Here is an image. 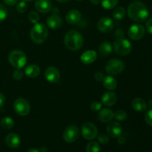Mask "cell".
Instances as JSON below:
<instances>
[{
	"mask_svg": "<svg viewBox=\"0 0 152 152\" xmlns=\"http://www.w3.org/2000/svg\"><path fill=\"white\" fill-rule=\"evenodd\" d=\"M129 18L136 22H142L148 17L149 12L146 6L142 2L135 1L128 7Z\"/></svg>",
	"mask_w": 152,
	"mask_h": 152,
	"instance_id": "obj_1",
	"label": "cell"
},
{
	"mask_svg": "<svg viewBox=\"0 0 152 152\" xmlns=\"http://www.w3.org/2000/svg\"><path fill=\"white\" fill-rule=\"evenodd\" d=\"M64 42L69 50L75 51L82 48L84 42L83 37L80 32L75 30L70 31L65 34Z\"/></svg>",
	"mask_w": 152,
	"mask_h": 152,
	"instance_id": "obj_2",
	"label": "cell"
},
{
	"mask_svg": "<svg viewBox=\"0 0 152 152\" xmlns=\"http://www.w3.org/2000/svg\"><path fill=\"white\" fill-rule=\"evenodd\" d=\"M31 39L36 44H42L47 39L48 30L47 27L42 23H36L33 26L30 33Z\"/></svg>",
	"mask_w": 152,
	"mask_h": 152,
	"instance_id": "obj_3",
	"label": "cell"
},
{
	"mask_svg": "<svg viewBox=\"0 0 152 152\" xmlns=\"http://www.w3.org/2000/svg\"><path fill=\"white\" fill-rule=\"evenodd\" d=\"M27 56L23 51L14 50L8 55V61L10 65L16 68H22L27 63Z\"/></svg>",
	"mask_w": 152,
	"mask_h": 152,
	"instance_id": "obj_4",
	"label": "cell"
},
{
	"mask_svg": "<svg viewBox=\"0 0 152 152\" xmlns=\"http://www.w3.org/2000/svg\"><path fill=\"white\" fill-rule=\"evenodd\" d=\"M114 49L116 53L120 56H126L132 52V45L131 42L123 38H119L114 42Z\"/></svg>",
	"mask_w": 152,
	"mask_h": 152,
	"instance_id": "obj_5",
	"label": "cell"
},
{
	"mask_svg": "<svg viewBox=\"0 0 152 152\" xmlns=\"http://www.w3.org/2000/svg\"><path fill=\"white\" fill-rule=\"evenodd\" d=\"M125 64L120 59H111L105 65V71L109 75H117L124 71Z\"/></svg>",
	"mask_w": 152,
	"mask_h": 152,
	"instance_id": "obj_6",
	"label": "cell"
},
{
	"mask_svg": "<svg viewBox=\"0 0 152 152\" xmlns=\"http://www.w3.org/2000/svg\"><path fill=\"white\" fill-rule=\"evenodd\" d=\"M80 132L78 127L72 125L65 129V131L63 132V134H62V137L65 142L71 143L78 140V138L80 137Z\"/></svg>",
	"mask_w": 152,
	"mask_h": 152,
	"instance_id": "obj_7",
	"label": "cell"
},
{
	"mask_svg": "<svg viewBox=\"0 0 152 152\" xmlns=\"http://www.w3.org/2000/svg\"><path fill=\"white\" fill-rule=\"evenodd\" d=\"M13 108L16 114L22 117L28 115L31 110L29 102L23 98H19L15 100L13 103Z\"/></svg>",
	"mask_w": 152,
	"mask_h": 152,
	"instance_id": "obj_8",
	"label": "cell"
},
{
	"mask_svg": "<svg viewBox=\"0 0 152 152\" xmlns=\"http://www.w3.org/2000/svg\"><path fill=\"white\" fill-rule=\"evenodd\" d=\"M82 135L86 140H92L98 136V130L96 126L92 123H86L81 129Z\"/></svg>",
	"mask_w": 152,
	"mask_h": 152,
	"instance_id": "obj_9",
	"label": "cell"
},
{
	"mask_svg": "<svg viewBox=\"0 0 152 152\" xmlns=\"http://www.w3.org/2000/svg\"><path fill=\"white\" fill-rule=\"evenodd\" d=\"M145 34V28L142 25H140V24L132 25L129 28V31H128L129 38L132 40H136V41L143 38Z\"/></svg>",
	"mask_w": 152,
	"mask_h": 152,
	"instance_id": "obj_10",
	"label": "cell"
},
{
	"mask_svg": "<svg viewBox=\"0 0 152 152\" xmlns=\"http://www.w3.org/2000/svg\"><path fill=\"white\" fill-rule=\"evenodd\" d=\"M45 77L50 83H56L60 79V72L56 67L50 66L45 71Z\"/></svg>",
	"mask_w": 152,
	"mask_h": 152,
	"instance_id": "obj_11",
	"label": "cell"
},
{
	"mask_svg": "<svg viewBox=\"0 0 152 152\" xmlns=\"http://www.w3.org/2000/svg\"><path fill=\"white\" fill-rule=\"evenodd\" d=\"M114 23L111 19L108 17H102L97 23V28L102 33H109L113 30Z\"/></svg>",
	"mask_w": 152,
	"mask_h": 152,
	"instance_id": "obj_12",
	"label": "cell"
},
{
	"mask_svg": "<svg viewBox=\"0 0 152 152\" xmlns=\"http://www.w3.org/2000/svg\"><path fill=\"white\" fill-rule=\"evenodd\" d=\"M108 134L112 138H117L122 134L123 128L120 123L117 122H110L106 127Z\"/></svg>",
	"mask_w": 152,
	"mask_h": 152,
	"instance_id": "obj_13",
	"label": "cell"
},
{
	"mask_svg": "<svg viewBox=\"0 0 152 152\" xmlns=\"http://www.w3.org/2000/svg\"><path fill=\"white\" fill-rule=\"evenodd\" d=\"M5 142L11 148H17L21 144V139L17 134L10 133L6 137Z\"/></svg>",
	"mask_w": 152,
	"mask_h": 152,
	"instance_id": "obj_14",
	"label": "cell"
},
{
	"mask_svg": "<svg viewBox=\"0 0 152 152\" xmlns=\"http://www.w3.org/2000/svg\"><path fill=\"white\" fill-rule=\"evenodd\" d=\"M96 58H97V53L95 50H86L80 56V59L85 65L91 64L92 62L96 60Z\"/></svg>",
	"mask_w": 152,
	"mask_h": 152,
	"instance_id": "obj_15",
	"label": "cell"
},
{
	"mask_svg": "<svg viewBox=\"0 0 152 152\" xmlns=\"http://www.w3.org/2000/svg\"><path fill=\"white\" fill-rule=\"evenodd\" d=\"M35 7L40 13H48L52 7L50 0H36Z\"/></svg>",
	"mask_w": 152,
	"mask_h": 152,
	"instance_id": "obj_16",
	"label": "cell"
},
{
	"mask_svg": "<svg viewBox=\"0 0 152 152\" xmlns=\"http://www.w3.org/2000/svg\"><path fill=\"white\" fill-rule=\"evenodd\" d=\"M117 101V96L114 92H106L102 96V102L103 105H106L108 107L113 106L115 105Z\"/></svg>",
	"mask_w": 152,
	"mask_h": 152,
	"instance_id": "obj_17",
	"label": "cell"
},
{
	"mask_svg": "<svg viewBox=\"0 0 152 152\" xmlns=\"http://www.w3.org/2000/svg\"><path fill=\"white\" fill-rule=\"evenodd\" d=\"M65 19L70 25H76L81 20V13L77 10H71L66 14Z\"/></svg>",
	"mask_w": 152,
	"mask_h": 152,
	"instance_id": "obj_18",
	"label": "cell"
},
{
	"mask_svg": "<svg viewBox=\"0 0 152 152\" xmlns=\"http://www.w3.org/2000/svg\"><path fill=\"white\" fill-rule=\"evenodd\" d=\"M113 118H114V113L108 108H104V109L101 110L98 115V119L99 120V121L103 123H110Z\"/></svg>",
	"mask_w": 152,
	"mask_h": 152,
	"instance_id": "obj_19",
	"label": "cell"
},
{
	"mask_svg": "<svg viewBox=\"0 0 152 152\" xmlns=\"http://www.w3.org/2000/svg\"><path fill=\"white\" fill-rule=\"evenodd\" d=\"M47 25L51 29H58L62 25V19L58 15L53 14L47 19Z\"/></svg>",
	"mask_w": 152,
	"mask_h": 152,
	"instance_id": "obj_20",
	"label": "cell"
},
{
	"mask_svg": "<svg viewBox=\"0 0 152 152\" xmlns=\"http://www.w3.org/2000/svg\"><path fill=\"white\" fill-rule=\"evenodd\" d=\"M132 106L134 110L138 112L145 111L147 108V104L145 100L141 98H135L132 102Z\"/></svg>",
	"mask_w": 152,
	"mask_h": 152,
	"instance_id": "obj_21",
	"label": "cell"
},
{
	"mask_svg": "<svg viewBox=\"0 0 152 152\" xmlns=\"http://www.w3.org/2000/svg\"><path fill=\"white\" fill-rule=\"evenodd\" d=\"M40 72H41V70H40L39 67L37 65H34V64H31V65H28L25 68V71L26 76H28V77H31V78L37 77L40 74Z\"/></svg>",
	"mask_w": 152,
	"mask_h": 152,
	"instance_id": "obj_22",
	"label": "cell"
},
{
	"mask_svg": "<svg viewBox=\"0 0 152 152\" xmlns=\"http://www.w3.org/2000/svg\"><path fill=\"white\" fill-rule=\"evenodd\" d=\"M102 82H103V86H105V88L109 91L115 90L117 86V80L112 76H107L104 77Z\"/></svg>",
	"mask_w": 152,
	"mask_h": 152,
	"instance_id": "obj_23",
	"label": "cell"
},
{
	"mask_svg": "<svg viewBox=\"0 0 152 152\" xmlns=\"http://www.w3.org/2000/svg\"><path fill=\"white\" fill-rule=\"evenodd\" d=\"M112 52V46L108 42H104L99 45V53L100 56H105L109 55Z\"/></svg>",
	"mask_w": 152,
	"mask_h": 152,
	"instance_id": "obj_24",
	"label": "cell"
},
{
	"mask_svg": "<svg viewBox=\"0 0 152 152\" xmlns=\"http://www.w3.org/2000/svg\"><path fill=\"white\" fill-rule=\"evenodd\" d=\"M1 127L4 129H10L13 127L14 126V121L12 118L9 117H5L2 118L0 122Z\"/></svg>",
	"mask_w": 152,
	"mask_h": 152,
	"instance_id": "obj_25",
	"label": "cell"
},
{
	"mask_svg": "<svg viewBox=\"0 0 152 152\" xmlns=\"http://www.w3.org/2000/svg\"><path fill=\"white\" fill-rule=\"evenodd\" d=\"M119 0H101V4L102 7L106 10H111L117 5Z\"/></svg>",
	"mask_w": 152,
	"mask_h": 152,
	"instance_id": "obj_26",
	"label": "cell"
},
{
	"mask_svg": "<svg viewBox=\"0 0 152 152\" xmlns=\"http://www.w3.org/2000/svg\"><path fill=\"white\" fill-rule=\"evenodd\" d=\"M126 16V10L123 7H118L113 12V17L116 20H121Z\"/></svg>",
	"mask_w": 152,
	"mask_h": 152,
	"instance_id": "obj_27",
	"label": "cell"
},
{
	"mask_svg": "<svg viewBox=\"0 0 152 152\" xmlns=\"http://www.w3.org/2000/svg\"><path fill=\"white\" fill-rule=\"evenodd\" d=\"M100 151V146L98 142L92 141L90 142L86 146V152H99Z\"/></svg>",
	"mask_w": 152,
	"mask_h": 152,
	"instance_id": "obj_28",
	"label": "cell"
},
{
	"mask_svg": "<svg viewBox=\"0 0 152 152\" xmlns=\"http://www.w3.org/2000/svg\"><path fill=\"white\" fill-rule=\"evenodd\" d=\"M127 117V113L123 110H118L115 113H114V118H115L117 120H119V121H123V120H126Z\"/></svg>",
	"mask_w": 152,
	"mask_h": 152,
	"instance_id": "obj_29",
	"label": "cell"
},
{
	"mask_svg": "<svg viewBox=\"0 0 152 152\" xmlns=\"http://www.w3.org/2000/svg\"><path fill=\"white\" fill-rule=\"evenodd\" d=\"M28 19L33 24L38 23L39 21V15L36 11H31L28 14Z\"/></svg>",
	"mask_w": 152,
	"mask_h": 152,
	"instance_id": "obj_30",
	"label": "cell"
},
{
	"mask_svg": "<svg viewBox=\"0 0 152 152\" xmlns=\"http://www.w3.org/2000/svg\"><path fill=\"white\" fill-rule=\"evenodd\" d=\"M27 8H28V5L26 4V1H22L20 2H19L16 5V10L19 13H25L27 10Z\"/></svg>",
	"mask_w": 152,
	"mask_h": 152,
	"instance_id": "obj_31",
	"label": "cell"
},
{
	"mask_svg": "<svg viewBox=\"0 0 152 152\" xmlns=\"http://www.w3.org/2000/svg\"><path fill=\"white\" fill-rule=\"evenodd\" d=\"M7 16V10L3 4H0V22L4 21Z\"/></svg>",
	"mask_w": 152,
	"mask_h": 152,
	"instance_id": "obj_32",
	"label": "cell"
},
{
	"mask_svg": "<svg viewBox=\"0 0 152 152\" xmlns=\"http://www.w3.org/2000/svg\"><path fill=\"white\" fill-rule=\"evenodd\" d=\"M98 141L99 142V143L105 145L109 142V137H108V135L105 134H100L98 136Z\"/></svg>",
	"mask_w": 152,
	"mask_h": 152,
	"instance_id": "obj_33",
	"label": "cell"
},
{
	"mask_svg": "<svg viewBox=\"0 0 152 152\" xmlns=\"http://www.w3.org/2000/svg\"><path fill=\"white\" fill-rule=\"evenodd\" d=\"M23 71L21 70V68H16L14 71H13V77L16 80H20L23 77Z\"/></svg>",
	"mask_w": 152,
	"mask_h": 152,
	"instance_id": "obj_34",
	"label": "cell"
},
{
	"mask_svg": "<svg viewBox=\"0 0 152 152\" xmlns=\"http://www.w3.org/2000/svg\"><path fill=\"white\" fill-rule=\"evenodd\" d=\"M145 121L148 126L152 127V109L147 111L145 114Z\"/></svg>",
	"mask_w": 152,
	"mask_h": 152,
	"instance_id": "obj_35",
	"label": "cell"
},
{
	"mask_svg": "<svg viewBox=\"0 0 152 152\" xmlns=\"http://www.w3.org/2000/svg\"><path fill=\"white\" fill-rule=\"evenodd\" d=\"M101 108H102V104L97 101L92 102L91 105V110L92 111H94V112L100 111Z\"/></svg>",
	"mask_w": 152,
	"mask_h": 152,
	"instance_id": "obj_36",
	"label": "cell"
},
{
	"mask_svg": "<svg viewBox=\"0 0 152 152\" xmlns=\"http://www.w3.org/2000/svg\"><path fill=\"white\" fill-rule=\"evenodd\" d=\"M145 28H146L148 34H151L152 35V18L151 19H149L148 21H147L146 24H145Z\"/></svg>",
	"mask_w": 152,
	"mask_h": 152,
	"instance_id": "obj_37",
	"label": "cell"
},
{
	"mask_svg": "<svg viewBox=\"0 0 152 152\" xmlns=\"http://www.w3.org/2000/svg\"><path fill=\"white\" fill-rule=\"evenodd\" d=\"M94 78L96 79L97 81H102L104 79V76L103 74H102L101 72L98 71V72H96L94 74Z\"/></svg>",
	"mask_w": 152,
	"mask_h": 152,
	"instance_id": "obj_38",
	"label": "cell"
},
{
	"mask_svg": "<svg viewBox=\"0 0 152 152\" xmlns=\"http://www.w3.org/2000/svg\"><path fill=\"white\" fill-rule=\"evenodd\" d=\"M3 1H4V4H6L7 5L13 6L17 4L19 0H3Z\"/></svg>",
	"mask_w": 152,
	"mask_h": 152,
	"instance_id": "obj_39",
	"label": "cell"
},
{
	"mask_svg": "<svg viewBox=\"0 0 152 152\" xmlns=\"http://www.w3.org/2000/svg\"><path fill=\"white\" fill-rule=\"evenodd\" d=\"M4 102H5V97L3 95V94L0 93V108L4 105Z\"/></svg>",
	"mask_w": 152,
	"mask_h": 152,
	"instance_id": "obj_40",
	"label": "cell"
},
{
	"mask_svg": "<svg viewBox=\"0 0 152 152\" xmlns=\"http://www.w3.org/2000/svg\"><path fill=\"white\" fill-rule=\"evenodd\" d=\"M117 138H118V142L120 144H124L126 142V139L124 137H123L120 136Z\"/></svg>",
	"mask_w": 152,
	"mask_h": 152,
	"instance_id": "obj_41",
	"label": "cell"
},
{
	"mask_svg": "<svg viewBox=\"0 0 152 152\" xmlns=\"http://www.w3.org/2000/svg\"><path fill=\"white\" fill-rule=\"evenodd\" d=\"M90 1L92 4H95V5H97L101 2V0H90Z\"/></svg>",
	"mask_w": 152,
	"mask_h": 152,
	"instance_id": "obj_42",
	"label": "cell"
},
{
	"mask_svg": "<svg viewBox=\"0 0 152 152\" xmlns=\"http://www.w3.org/2000/svg\"><path fill=\"white\" fill-rule=\"evenodd\" d=\"M27 152H39V150L36 149V148H31V149H29L28 151H27Z\"/></svg>",
	"mask_w": 152,
	"mask_h": 152,
	"instance_id": "obj_43",
	"label": "cell"
},
{
	"mask_svg": "<svg viewBox=\"0 0 152 152\" xmlns=\"http://www.w3.org/2000/svg\"><path fill=\"white\" fill-rule=\"evenodd\" d=\"M148 107L150 108V109H152V99H150V100L148 101Z\"/></svg>",
	"mask_w": 152,
	"mask_h": 152,
	"instance_id": "obj_44",
	"label": "cell"
},
{
	"mask_svg": "<svg viewBox=\"0 0 152 152\" xmlns=\"http://www.w3.org/2000/svg\"><path fill=\"white\" fill-rule=\"evenodd\" d=\"M57 1H59V2H61V3H64V2H67V1H68L69 0H56Z\"/></svg>",
	"mask_w": 152,
	"mask_h": 152,
	"instance_id": "obj_45",
	"label": "cell"
},
{
	"mask_svg": "<svg viewBox=\"0 0 152 152\" xmlns=\"http://www.w3.org/2000/svg\"><path fill=\"white\" fill-rule=\"evenodd\" d=\"M22 1H31L33 0H22Z\"/></svg>",
	"mask_w": 152,
	"mask_h": 152,
	"instance_id": "obj_46",
	"label": "cell"
},
{
	"mask_svg": "<svg viewBox=\"0 0 152 152\" xmlns=\"http://www.w3.org/2000/svg\"><path fill=\"white\" fill-rule=\"evenodd\" d=\"M77 1H83V0H77Z\"/></svg>",
	"mask_w": 152,
	"mask_h": 152,
	"instance_id": "obj_47",
	"label": "cell"
}]
</instances>
